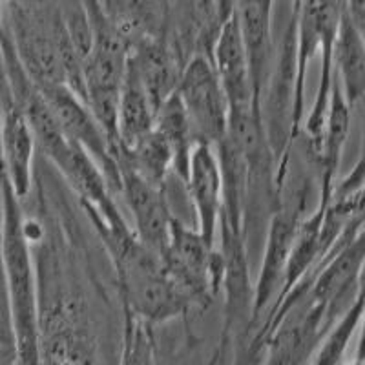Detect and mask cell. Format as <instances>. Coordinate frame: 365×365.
<instances>
[{"label":"cell","mask_w":365,"mask_h":365,"mask_svg":"<svg viewBox=\"0 0 365 365\" xmlns=\"http://www.w3.org/2000/svg\"><path fill=\"white\" fill-rule=\"evenodd\" d=\"M2 195V230H0V265L11 312L17 361H41V329H38V285L31 243L22 227L21 200L11 182L0 172Z\"/></svg>","instance_id":"cell-1"},{"label":"cell","mask_w":365,"mask_h":365,"mask_svg":"<svg viewBox=\"0 0 365 365\" xmlns=\"http://www.w3.org/2000/svg\"><path fill=\"white\" fill-rule=\"evenodd\" d=\"M309 194H311L309 179H302L296 182L292 190H289L287 187L279 188L278 205L270 214L265 234H263L262 265H259V272H257L256 283H254L250 331L259 325L282 287L287 259L291 254L299 221L305 216Z\"/></svg>","instance_id":"cell-2"},{"label":"cell","mask_w":365,"mask_h":365,"mask_svg":"<svg viewBox=\"0 0 365 365\" xmlns=\"http://www.w3.org/2000/svg\"><path fill=\"white\" fill-rule=\"evenodd\" d=\"M175 91L190 120L195 143L216 146L227 135L228 103L210 57H192L182 66Z\"/></svg>","instance_id":"cell-3"},{"label":"cell","mask_w":365,"mask_h":365,"mask_svg":"<svg viewBox=\"0 0 365 365\" xmlns=\"http://www.w3.org/2000/svg\"><path fill=\"white\" fill-rule=\"evenodd\" d=\"M61 128L97 163L108 187L119 188V165L115 148L90 106L68 84L37 86Z\"/></svg>","instance_id":"cell-4"},{"label":"cell","mask_w":365,"mask_h":365,"mask_svg":"<svg viewBox=\"0 0 365 365\" xmlns=\"http://www.w3.org/2000/svg\"><path fill=\"white\" fill-rule=\"evenodd\" d=\"M119 165V188L125 195L133 217V232L148 249L161 256L168 245L170 237L172 216L165 197V188L155 187L137 174L132 166L123 159H117Z\"/></svg>","instance_id":"cell-5"},{"label":"cell","mask_w":365,"mask_h":365,"mask_svg":"<svg viewBox=\"0 0 365 365\" xmlns=\"http://www.w3.org/2000/svg\"><path fill=\"white\" fill-rule=\"evenodd\" d=\"M188 192L197 220V232L207 243L216 245L223 210V174L216 146L210 143H195L188 159L187 178Z\"/></svg>","instance_id":"cell-6"},{"label":"cell","mask_w":365,"mask_h":365,"mask_svg":"<svg viewBox=\"0 0 365 365\" xmlns=\"http://www.w3.org/2000/svg\"><path fill=\"white\" fill-rule=\"evenodd\" d=\"M210 63L227 96L228 113L245 108L262 112L259 104L254 99L249 61H247L245 44L241 38L236 11L217 28L216 37L212 41Z\"/></svg>","instance_id":"cell-7"},{"label":"cell","mask_w":365,"mask_h":365,"mask_svg":"<svg viewBox=\"0 0 365 365\" xmlns=\"http://www.w3.org/2000/svg\"><path fill=\"white\" fill-rule=\"evenodd\" d=\"M35 148V133L24 110L17 101L8 104L0 123V172L11 182L19 200L31 188Z\"/></svg>","instance_id":"cell-8"},{"label":"cell","mask_w":365,"mask_h":365,"mask_svg":"<svg viewBox=\"0 0 365 365\" xmlns=\"http://www.w3.org/2000/svg\"><path fill=\"white\" fill-rule=\"evenodd\" d=\"M331 53L334 77L347 103L354 108L361 103L365 91V41L364 29L358 28L344 9L332 37Z\"/></svg>","instance_id":"cell-9"},{"label":"cell","mask_w":365,"mask_h":365,"mask_svg":"<svg viewBox=\"0 0 365 365\" xmlns=\"http://www.w3.org/2000/svg\"><path fill=\"white\" fill-rule=\"evenodd\" d=\"M158 106L139 75L126 64L125 77L120 84L115 110V132L119 150H128L154 130Z\"/></svg>","instance_id":"cell-10"},{"label":"cell","mask_w":365,"mask_h":365,"mask_svg":"<svg viewBox=\"0 0 365 365\" xmlns=\"http://www.w3.org/2000/svg\"><path fill=\"white\" fill-rule=\"evenodd\" d=\"M128 63L159 108V104L175 90L182 70L178 66L174 53L163 42L145 41L133 53H128Z\"/></svg>","instance_id":"cell-11"},{"label":"cell","mask_w":365,"mask_h":365,"mask_svg":"<svg viewBox=\"0 0 365 365\" xmlns=\"http://www.w3.org/2000/svg\"><path fill=\"white\" fill-rule=\"evenodd\" d=\"M154 128L165 137L172 152H174V170L172 172H175V175L185 181L188 170V159H190V152L195 145V137L187 112L182 108V103L175 90L159 104L158 112H155Z\"/></svg>","instance_id":"cell-12"},{"label":"cell","mask_w":365,"mask_h":365,"mask_svg":"<svg viewBox=\"0 0 365 365\" xmlns=\"http://www.w3.org/2000/svg\"><path fill=\"white\" fill-rule=\"evenodd\" d=\"M117 159L126 161L137 174L161 188H165L166 178L174 170V152L155 128L146 133L141 141H137L132 148L120 150Z\"/></svg>","instance_id":"cell-13"},{"label":"cell","mask_w":365,"mask_h":365,"mask_svg":"<svg viewBox=\"0 0 365 365\" xmlns=\"http://www.w3.org/2000/svg\"><path fill=\"white\" fill-rule=\"evenodd\" d=\"M361 322H364V292L358 294L354 302L332 322L324 338L316 345L309 361L316 365L341 364L349 345L353 344L354 336L361 329Z\"/></svg>","instance_id":"cell-14"},{"label":"cell","mask_w":365,"mask_h":365,"mask_svg":"<svg viewBox=\"0 0 365 365\" xmlns=\"http://www.w3.org/2000/svg\"><path fill=\"white\" fill-rule=\"evenodd\" d=\"M341 9L360 29H365V0H340Z\"/></svg>","instance_id":"cell-15"},{"label":"cell","mask_w":365,"mask_h":365,"mask_svg":"<svg viewBox=\"0 0 365 365\" xmlns=\"http://www.w3.org/2000/svg\"><path fill=\"white\" fill-rule=\"evenodd\" d=\"M291 2H292V4H294V8H298L299 2H302V0H291Z\"/></svg>","instance_id":"cell-16"}]
</instances>
